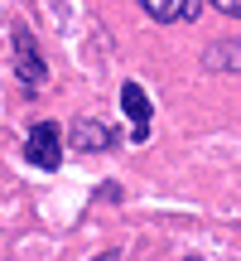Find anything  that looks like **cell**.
<instances>
[{"mask_svg":"<svg viewBox=\"0 0 241 261\" xmlns=\"http://www.w3.org/2000/svg\"><path fill=\"white\" fill-rule=\"evenodd\" d=\"M10 48H15V73H19V83H24V87H39V83L48 77V63H44V54H39L34 34H29L24 24L10 29Z\"/></svg>","mask_w":241,"mask_h":261,"instance_id":"6da1fadb","label":"cell"},{"mask_svg":"<svg viewBox=\"0 0 241 261\" xmlns=\"http://www.w3.org/2000/svg\"><path fill=\"white\" fill-rule=\"evenodd\" d=\"M24 160H29V165H39V169H58V165H63V136H58L53 121H34V126H29Z\"/></svg>","mask_w":241,"mask_h":261,"instance_id":"7a4b0ae2","label":"cell"},{"mask_svg":"<svg viewBox=\"0 0 241 261\" xmlns=\"http://www.w3.org/2000/svg\"><path fill=\"white\" fill-rule=\"evenodd\" d=\"M120 107H126V116L135 121L130 140H135V145H145V140H149V112H155V107H149V97H145V87H140V83H126V87H120Z\"/></svg>","mask_w":241,"mask_h":261,"instance_id":"3957f363","label":"cell"},{"mask_svg":"<svg viewBox=\"0 0 241 261\" xmlns=\"http://www.w3.org/2000/svg\"><path fill=\"white\" fill-rule=\"evenodd\" d=\"M145 5L149 19H159V24H188V19L203 15V0H140Z\"/></svg>","mask_w":241,"mask_h":261,"instance_id":"277c9868","label":"cell"},{"mask_svg":"<svg viewBox=\"0 0 241 261\" xmlns=\"http://www.w3.org/2000/svg\"><path fill=\"white\" fill-rule=\"evenodd\" d=\"M73 145H77V150H92V155H102V150L116 145V130L102 126V121H92V116H77V121H73Z\"/></svg>","mask_w":241,"mask_h":261,"instance_id":"5b68a950","label":"cell"},{"mask_svg":"<svg viewBox=\"0 0 241 261\" xmlns=\"http://www.w3.org/2000/svg\"><path fill=\"white\" fill-rule=\"evenodd\" d=\"M203 68H207V73H241V34L207 44L203 48Z\"/></svg>","mask_w":241,"mask_h":261,"instance_id":"8992f818","label":"cell"},{"mask_svg":"<svg viewBox=\"0 0 241 261\" xmlns=\"http://www.w3.org/2000/svg\"><path fill=\"white\" fill-rule=\"evenodd\" d=\"M217 10H222V15H232V19H241V0H213Z\"/></svg>","mask_w":241,"mask_h":261,"instance_id":"52a82bcc","label":"cell"},{"mask_svg":"<svg viewBox=\"0 0 241 261\" xmlns=\"http://www.w3.org/2000/svg\"><path fill=\"white\" fill-rule=\"evenodd\" d=\"M97 261H116V252H102V256H97Z\"/></svg>","mask_w":241,"mask_h":261,"instance_id":"ba28073f","label":"cell"},{"mask_svg":"<svg viewBox=\"0 0 241 261\" xmlns=\"http://www.w3.org/2000/svg\"><path fill=\"white\" fill-rule=\"evenodd\" d=\"M184 261H203V256H184Z\"/></svg>","mask_w":241,"mask_h":261,"instance_id":"9c48e42d","label":"cell"}]
</instances>
